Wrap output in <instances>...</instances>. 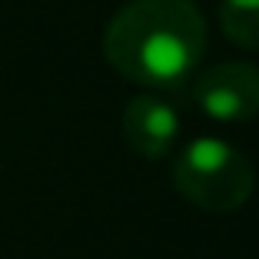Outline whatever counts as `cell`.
<instances>
[{"instance_id": "1", "label": "cell", "mask_w": 259, "mask_h": 259, "mask_svg": "<svg viewBox=\"0 0 259 259\" xmlns=\"http://www.w3.org/2000/svg\"><path fill=\"white\" fill-rule=\"evenodd\" d=\"M103 54L130 83L169 90L196 73L206 20L190 0H133L110 20Z\"/></svg>"}, {"instance_id": "2", "label": "cell", "mask_w": 259, "mask_h": 259, "mask_svg": "<svg viewBox=\"0 0 259 259\" xmlns=\"http://www.w3.org/2000/svg\"><path fill=\"white\" fill-rule=\"evenodd\" d=\"M173 186L186 203L206 213H236L252 196V163L226 140L203 137L183 146L173 163Z\"/></svg>"}, {"instance_id": "3", "label": "cell", "mask_w": 259, "mask_h": 259, "mask_svg": "<svg viewBox=\"0 0 259 259\" xmlns=\"http://www.w3.org/2000/svg\"><path fill=\"white\" fill-rule=\"evenodd\" d=\"M196 103L220 123L259 116V70L249 63H216L196 76Z\"/></svg>"}, {"instance_id": "4", "label": "cell", "mask_w": 259, "mask_h": 259, "mask_svg": "<svg viewBox=\"0 0 259 259\" xmlns=\"http://www.w3.org/2000/svg\"><path fill=\"white\" fill-rule=\"evenodd\" d=\"M123 140L133 153L146 160H160L173 150L180 137V113L160 97H137L123 110Z\"/></svg>"}, {"instance_id": "5", "label": "cell", "mask_w": 259, "mask_h": 259, "mask_svg": "<svg viewBox=\"0 0 259 259\" xmlns=\"http://www.w3.org/2000/svg\"><path fill=\"white\" fill-rule=\"evenodd\" d=\"M220 27L233 44L259 50V0H223Z\"/></svg>"}]
</instances>
